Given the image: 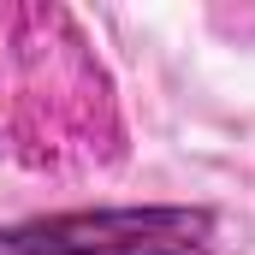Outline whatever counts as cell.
I'll return each instance as SVG.
<instances>
[{
  "mask_svg": "<svg viewBox=\"0 0 255 255\" xmlns=\"http://www.w3.org/2000/svg\"><path fill=\"white\" fill-rule=\"evenodd\" d=\"M220 214L202 202L65 208L0 226V255H214Z\"/></svg>",
  "mask_w": 255,
  "mask_h": 255,
  "instance_id": "6da1fadb",
  "label": "cell"
}]
</instances>
